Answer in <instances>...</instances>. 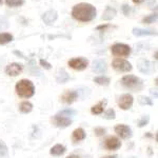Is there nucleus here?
<instances>
[{
  "label": "nucleus",
  "instance_id": "nucleus-5",
  "mask_svg": "<svg viewBox=\"0 0 158 158\" xmlns=\"http://www.w3.org/2000/svg\"><path fill=\"white\" fill-rule=\"evenodd\" d=\"M112 67L117 72H130L132 70V64L128 60L122 59V58H115L112 62Z\"/></svg>",
  "mask_w": 158,
  "mask_h": 158
},
{
  "label": "nucleus",
  "instance_id": "nucleus-25",
  "mask_svg": "<svg viewBox=\"0 0 158 158\" xmlns=\"http://www.w3.org/2000/svg\"><path fill=\"white\" fill-rule=\"evenodd\" d=\"M6 3L10 7H19L23 6L24 0H6Z\"/></svg>",
  "mask_w": 158,
  "mask_h": 158
},
{
  "label": "nucleus",
  "instance_id": "nucleus-36",
  "mask_svg": "<svg viewBox=\"0 0 158 158\" xmlns=\"http://www.w3.org/2000/svg\"><path fill=\"white\" fill-rule=\"evenodd\" d=\"M132 1H133L135 4H140V3H142L144 0H132Z\"/></svg>",
  "mask_w": 158,
  "mask_h": 158
},
{
  "label": "nucleus",
  "instance_id": "nucleus-20",
  "mask_svg": "<svg viewBox=\"0 0 158 158\" xmlns=\"http://www.w3.org/2000/svg\"><path fill=\"white\" fill-rule=\"evenodd\" d=\"M70 79V75L65 72V70H63V69H61L59 70V72L57 74V81L59 83H65L67 81Z\"/></svg>",
  "mask_w": 158,
  "mask_h": 158
},
{
  "label": "nucleus",
  "instance_id": "nucleus-21",
  "mask_svg": "<svg viewBox=\"0 0 158 158\" xmlns=\"http://www.w3.org/2000/svg\"><path fill=\"white\" fill-rule=\"evenodd\" d=\"M14 40L12 34L10 33H0V44H6Z\"/></svg>",
  "mask_w": 158,
  "mask_h": 158
},
{
  "label": "nucleus",
  "instance_id": "nucleus-14",
  "mask_svg": "<svg viewBox=\"0 0 158 158\" xmlns=\"http://www.w3.org/2000/svg\"><path fill=\"white\" fill-rule=\"evenodd\" d=\"M78 97V93L75 91H65L64 93L61 96V101L64 103L71 104L77 99Z\"/></svg>",
  "mask_w": 158,
  "mask_h": 158
},
{
  "label": "nucleus",
  "instance_id": "nucleus-37",
  "mask_svg": "<svg viewBox=\"0 0 158 158\" xmlns=\"http://www.w3.org/2000/svg\"><path fill=\"white\" fill-rule=\"evenodd\" d=\"M67 158H80V156H78V155H75V154H72V155H70V156H68Z\"/></svg>",
  "mask_w": 158,
  "mask_h": 158
},
{
  "label": "nucleus",
  "instance_id": "nucleus-12",
  "mask_svg": "<svg viewBox=\"0 0 158 158\" xmlns=\"http://www.w3.org/2000/svg\"><path fill=\"white\" fill-rule=\"evenodd\" d=\"M115 132L118 136H120L123 139H128L132 136V131L128 126L124 124H118L115 127Z\"/></svg>",
  "mask_w": 158,
  "mask_h": 158
},
{
  "label": "nucleus",
  "instance_id": "nucleus-31",
  "mask_svg": "<svg viewBox=\"0 0 158 158\" xmlns=\"http://www.w3.org/2000/svg\"><path fill=\"white\" fill-rule=\"evenodd\" d=\"M139 102L141 104H148V106H152V104H153L151 99H150L149 97H144V96L139 97Z\"/></svg>",
  "mask_w": 158,
  "mask_h": 158
},
{
  "label": "nucleus",
  "instance_id": "nucleus-10",
  "mask_svg": "<svg viewBox=\"0 0 158 158\" xmlns=\"http://www.w3.org/2000/svg\"><path fill=\"white\" fill-rule=\"evenodd\" d=\"M58 18V13L55 11V10H50V11H47L45 13H43L41 19L42 21L44 22L47 25H51L53 22H55Z\"/></svg>",
  "mask_w": 158,
  "mask_h": 158
},
{
  "label": "nucleus",
  "instance_id": "nucleus-9",
  "mask_svg": "<svg viewBox=\"0 0 158 158\" xmlns=\"http://www.w3.org/2000/svg\"><path fill=\"white\" fill-rule=\"evenodd\" d=\"M137 68L141 73L143 74H150L153 72L154 67H153V63L150 62L147 59H139L137 61Z\"/></svg>",
  "mask_w": 158,
  "mask_h": 158
},
{
  "label": "nucleus",
  "instance_id": "nucleus-30",
  "mask_svg": "<svg viewBox=\"0 0 158 158\" xmlns=\"http://www.w3.org/2000/svg\"><path fill=\"white\" fill-rule=\"evenodd\" d=\"M149 120H150L149 115H144V116L142 117V118L139 120V122H138V127H139V128H142V127L147 126V124L149 123Z\"/></svg>",
  "mask_w": 158,
  "mask_h": 158
},
{
  "label": "nucleus",
  "instance_id": "nucleus-38",
  "mask_svg": "<svg viewBox=\"0 0 158 158\" xmlns=\"http://www.w3.org/2000/svg\"><path fill=\"white\" fill-rule=\"evenodd\" d=\"M118 156L117 155H110V156H106V157H102V158H117Z\"/></svg>",
  "mask_w": 158,
  "mask_h": 158
},
{
  "label": "nucleus",
  "instance_id": "nucleus-39",
  "mask_svg": "<svg viewBox=\"0 0 158 158\" xmlns=\"http://www.w3.org/2000/svg\"><path fill=\"white\" fill-rule=\"evenodd\" d=\"M2 3V0H0V4H1Z\"/></svg>",
  "mask_w": 158,
  "mask_h": 158
},
{
  "label": "nucleus",
  "instance_id": "nucleus-17",
  "mask_svg": "<svg viewBox=\"0 0 158 158\" xmlns=\"http://www.w3.org/2000/svg\"><path fill=\"white\" fill-rule=\"evenodd\" d=\"M117 12L114 7L112 6H106V10H104L103 14H102V20H106V21H109V20H112L114 17L116 16Z\"/></svg>",
  "mask_w": 158,
  "mask_h": 158
},
{
  "label": "nucleus",
  "instance_id": "nucleus-19",
  "mask_svg": "<svg viewBox=\"0 0 158 158\" xmlns=\"http://www.w3.org/2000/svg\"><path fill=\"white\" fill-rule=\"evenodd\" d=\"M106 100H102V101H100L99 103L97 104H95V106H92V109H91V112L93 114H95V115H99V114H101L103 112V110H104V106H106Z\"/></svg>",
  "mask_w": 158,
  "mask_h": 158
},
{
  "label": "nucleus",
  "instance_id": "nucleus-15",
  "mask_svg": "<svg viewBox=\"0 0 158 158\" xmlns=\"http://www.w3.org/2000/svg\"><path fill=\"white\" fill-rule=\"evenodd\" d=\"M133 35L137 37L141 36H153V35H156V31L154 30H146V29H140V27H134L133 29Z\"/></svg>",
  "mask_w": 158,
  "mask_h": 158
},
{
  "label": "nucleus",
  "instance_id": "nucleus-23",
  "mask_svg": "<svg viewBox=\"0 0 158 158\" xmlns=\"http://www.w3.org/2000/svg\"><path fill=\"white\" fill-rule=\"evenodd\" d=\"M33 109V104L29 102V101H24V102H21V104H20L19 106V110L21 113H30L31 111H32Z\"/></svg>",
  "mask_w": 158,
  "mask_h": 158
},
{
  "label": "nucleus",
  "instance_id": "nucleus-13",
  "mask_svg": "<svg viewBox=\"0 0 158 158\" xmlns=\"http://www.w3.org/2000/svg\"><path fill=\"white\" fill-rule=\"evenodd\" d=\"M53 122L56 127L58 128H67V127L71 126L72 124V120L68 117H62L59 115H56L54 118H53Z\"/></svg>",
  "mask_w": 158,
  "mask_h": 158
},
{
  "label": "nucleus",
  "instance_id": "nucleus-40",
  "mask_svg": "<svg viewBox=\"0 0 158 158\" xmlns=\"http://www.w3.org/2000/svg\"><path fill=\"white\" fill-rule=\"evenodd\" d=\"M131 158H136V157H131Z\"/></svg>",
  "mask_w": 158,
  "mask_h": 158
},
{
  "label": "nucleus",
  "instance_id": "nucleus-22",
  "mask_svg": "<svg viewBox=\"0 0 158 158\" xmlns=\"http://www.w3.org/2000/svg\"><path fill=\"white\" fill-rule=\"evenodd\" d=\"M65 152V147L61 146V144H56L51 149V154L55 155V156H60Z\"/></svg>",
  "mask_w": 158,
  "mask_h": 158
},
{
  "label": "nucleus",
  "instance_id": "nucleus-34",
  "mask_svg": "<svg viewBox=\"0 0 158 158\" xmlns=\"http://www.w3.org/2000/svg\"><path fill=\"white\" fill-rule=\"evenodd\" d=\"M40 64H41L44 69H47V70H50V69L52 68V67H51V63H49L48 61H45L43 59H40Z\"/></svg>",
  "mask_w": 158,
  "mask_h": 158
},
{
  "label": "nucleus",
  "instance_id": "nucleus-26",
  "mask_svg": "<svg viewBox=\"0 0 158 158\" xmlns=\"http://www.w3.org/2000/svg\"><path fill=\"white\" fill-rule=\"evenodd\" d=\"M94 82H96L97 85H110V78L104 77V76H100V77L94 78Z\"/></svg>",
  "mask_w": 158,
  "mask_h": 158
},
{
  "label": "nucleus",
  "instance_id": "nucleus-2",
  "mask_svg": "<svg viewBox=\"0 0 158 158\" xmlns=\"http://www.w3.org/2000/svg\"><path fill=\"white\" fill-rule=\"evenodd\" d=\"M16 93L18 96L22 98H30L34 95L35 88L31 80L27 79H21L16 85Z\"/></svg>",
  "mask_w": 158,
  "mask_h": 158
},
{
  "label": "nucleus",
  "instance_id": "nucleus-4",
  "mask_svg": "<svg viewBox=\"0 0 158 158\" xmlns=\"http://www.w3.org/2000/svg\"><path fill=\"white\" fill-rule=\"evenodd\" d=\"M111 52L114 56L127 57L131 54V48L124 43H115L111 47Z\"/></svg>",
  "mask_w": 158,
  "mask_h": 158
},
{
  "label": "nucleus",
  "instance_id": "nucleus-3",
  "mask_svg": "<svg viewBox=\"0 0 158 158\" xmlns=\"http://www.w3.org/2000/svg\"><path fill=\"white\" fill-rule=\"evenodd\" d=\"M121 85L127 89L138 92L142 89V80L134 75H127L121 79Z\"/></svg>",
  "mask_w": 158,
  "mask_h": 158
},
{
  "label": "nucleus",
  "instance_id": "nucleus-6",
  "mask_svg": "<svg viewBox=\"0 0 158 158\" xmlns=\"http://www.w3.org/2000/svg\"><path fill=\"white\" fill-rule=\"evenodd\" d=\"M69 67L72 68L73 70L76 71H83L88 68L89 65V60L85 59L83 57H78V58H73V59L69 60L68 62Z\"/></svg>",
  "mask_w": 158,
  "mask_h": 158
},
{
  "label": "nucleus",
  "instance_id": "nucleus-27",
  "mask_svg": "<svg viewBox=\"0 0 158 158\" xmlns=\"http://www.w3.org/2000/svg\"><path fill=\"white\" fill-rule=\"evenodd\" d=\"M76 114V112L75 111H73V110H63V111H61L59 112V113L57 114V115H59V116H62V117H68L69 118V116H74Z\"/></svg>",
  "mask_w": 158,
  "mask_h": 158
},
{
  "label": "nucleus",
  "instance_id": "nucleus-24",
  "mask_svg": "<svg viewBox=\"0 0 158 158\" xmlns=\"http://www.w3.org/2000/svg\"><path fill=\"white\" fill-rule=\"evenodd\" d=\"M157 14L156 13H154V14H151L149 15V16L144 17L143 19H142V23L144 24H151V23H154V22L157 21Z\"/></svg>",
  "mask_w": 158,
  "mask_h": 158
},
{
  "label": "nucleus",
  "instance_id": "nucleus-18",
  "mask_svg": "<svg viewBox=\"0 0 158 158\" xmlns=\"http://www.w3.org/2000/svg\"><path fill=\"white\" fill-rule=\"evenodd\" d=\"M85 138V132L83 129L81 128H78L76 130H74L73 132V135H72V139L74 142H78V141H81Z\"/></svg>",
  "mask_w": 158,
  "mask_h": 158
},
{
  "label": "nucleus",
  "instance_id": "nucleus-29",
  "mask_svg": "<svg viewBox=\"0 0 158 158\" xmlns=\"http://www.w3.org/2000/svg\"><path fill=\"white\" fill-rule=\"evenodd\" d=\"M6 155H7V148L6 146V143L0 140V156L4 157V156H6Z\"/></svg>",
  "mask_w": 158,
  "mask_h": 158
},
{
  "label": "nucleus",
  "instance_id": "nucleus-28",
  "mask_svg": "<svg viewBox=\"0 0 158 158\" xmlns=\"http://www.w3.org/2000/svg\"><path fill=\"white\" fill-rule=\"evenodd\" d=\"M115 117H116V114L113 109H110L104 113V118L106 119H110V120H111V119H115Z\"/></svg>",
  "mask_w": 158,
  "mask_h": 158
},
{
  "label": "nucleus",
  "instance_id": "nucleus-7",
  "mask_svg": "<svg viewBox=\"0 0 158 158\" xmlns=\"http://www.w3.org/2000/svg\"><path fill=\"white\" fill-rule=\"evenodd\" d=\"M22 70H23V65H22L21 63L13 62L6 65V74L9 76H12V77H15V76L19 75V74L22 72Z\"/></svg>",
  "mask_w": 158,
  "mask_h": 158
},
{
  "label": "nucleus",
  "instance_id": "nucleus-33",
  "mask_svg": "<svg viewBox=\"0 0 158 158\" xmlns=\"http://www.w3.org/2000/svg\"><path fill=\"white\" fill-rule=\"evenodd\" d=\"M94 132H95V134L97 135V136H102V135L106 134V129L103 128H96L94 130Z\"/></svg>",
  "mask_w": 158,
  "mask_h": 158
},
{
  "label": "nucleus",
  "instance_id": "nucleus-32",
  "mask_svg": "<svg viewBox=\"0 0 158 158\" xmlns=\"http://www.w3.org/2000/svg\"><path fill=\"white\" fill-rule=\"evenodd\" d=\"M122 12H123V14L126 15V16H129L132 12L131 6H130L129 4H123V6H122Z\"/></svg>",
  "mask_w": 158,
  "mask_h": 158
},
{
  "label": "nucleus",
  "instance_id": "nucleus-8",
  "mask_svg": "<svg viewBox=\"0 0 158 158\" xmlns=\"http://www.w3.org/2000/svg\"><path fill=\"white\" fill-rule=\"evenodd\" d=\"M133 96L130 94H123L118 99V106L121 110H129L133 104Z\"/></svg>",
  "mask_w": 158,
  "mask_h": 158
},
{
  "label": "nucleus",
  "instance_id": "nucleus-35",
  "mask_svg": "<svg viewBox=\"0 0 158 158\" xmlns=\"http://www.w3.org/2000/svg\"><path fill=\"white\" fill-rule=\"evenodd\" d=\"M109 27V24H103V25H99V27H97V30L100 31V30H106Z\"/></svg>",
  "mask_w": 158,
  "mask_h": 158
},
{
  "label": "nucleus",
  "instance_id": "nucleus-1",
  "mask_svg": "<svg viewBox=\"0 0 158 158\" xmlns=\"http://www.w3.org/2000/svg\"><path fill=\"white\" fill-rule=\"evenodd\" d=\"M71 15L77 21L90 22L96 18L97 10L93 4L86 3V2H80V3L75 4L73 6Z\"/></svg>",
  "mask_w": 158,
  "mask_h": 158
},
{
  "label": "nucleus",
  "instance_id": "nucleus-11",
  "mask_svg": "<svg viewBox=\"0 0 158 158\" xmlns=\"http://www.w3.org/2000/svg\"><path fill=\"white\" fill-rule=\"evenodd\" d=\"M104 147H106V149L114 151V150H117L121 147V142L117 137L111 136L106 139V141H104Z\"/></svg>",
  "mask_w": 158,
  "mask_h": 158
},
{
  "label": "nucleus",
  "instance_id": "nucleus-16",
  "mask_svg": "<svg viewBox=\"0 0 158 158\" xmlns=\"http://www.w3.org/2000/svg\"><path fill=\"white\" fill-rule=\"evenodd\" d=\"M106 69H108V67H106V63L104 62L103 60L98 59V60H95L93 62V71L95 73H97V74L106 73Z\"/></svg>",
  "mask_w": 158,
  "mask_h": 158
}]
</instances>
